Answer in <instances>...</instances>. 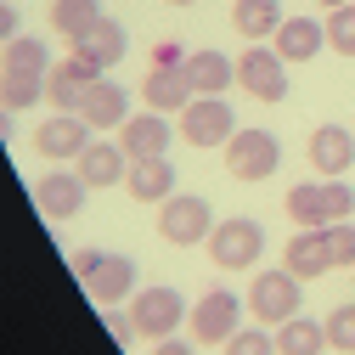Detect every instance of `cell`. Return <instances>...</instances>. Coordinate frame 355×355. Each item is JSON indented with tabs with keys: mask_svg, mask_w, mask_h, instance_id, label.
I'll return each instance as SVG.
<instances>
[{
	"mask_svg": "<svg viewBox=\"0 0 355 355\" xmlns=\"http://www.w3.org/2000/svg\"><path fill=\"white\" fill-rule=\"evenodd\" d=\"M237 85L254 96V102H282L288 96V62L277 57V46H254L237 57Z\"/></svg>",
	"mask_w": 355,
	"mask_h": 355,
	"instance_id": "obj_10",
	"label": "cell"
},
{
	"mask_svg": "<svg viewBox=\"0 0 355 355\" xmlns=\"http://www.w3.org/2000/svg\"><path fill=\"white\" fill-rule=\"evenodd\" d=\"M96 17H102V6H96V0H51V28L68 40V46H73V40L91 28Z\"/></svg>",
	"mask_w": 355,
	"mask_h": 355,
	"instance_id": "obj_27",
	"label": "cell"
},
{
	"mask_svg": "<svg viewBox=\"0 0 355 355\" xmlns=\"http://www.w3.org/2000/svg\"><path fill=\"white\" fill-rule=\"evenodd\" d=\"M327 349V327L310 322V316H293L277 327V355H322Z\"/></svg>",
	"mask_w": 355,
	"mask_h": 355,
	"instance_id": "obj_26",
	"label": "cell"
},
{
	"mask_svg": "<svg viewBox=\"0 0 355 355\" xmlns=\"http://www.w3.org/2000/svg\"><path fill=\"white\" fill-rule=\"evenodd\" d=\"M271 40H277V57L282 62H310L327 46V23H316V17H282V28Z\"/></svg>",
	"mask_w": 355,
	"mask_h": 355,
	"instance_id": "obj_21",
	"label": "cell"
},
{
	"mask_svg": "<svg viewBox=\"0 0 355 355\" xmlns=\"http://www.w3.org/2000/svg\"><path fill=\"white\" fill-rule=\"evenodd\" d=\"M73 277L85 282V293L107 310V304L136 293V259H130V254H107V248H79L73 254Z\"/></svg>",
	"mask_w": 355,
	"mask_h": 355,
	"instance_id": "obj_2",
	"label": "cell"
},
{
	"mask_svg": "<svg viewBox=\"0 0 355 355\" xmlns=\"http://www.w3.org/2000/svg\"><path fill=\"white\" fill-rule=\"evenodd\" d=\"M327 46H333L338 57H355V6H338V12L327 17Z\"/></svg>",
	"mask_w": 355,
	"mask_h": 355,
	"instance_id": "obj_30",
	"label": "cell"
},
{
	"mask_svg": "<svg viewBox=\"0 0 355 355\" xmlns=\"http://www.w3.org/2000/svg\"><path fill=\"white\" fill-rule=\"evenodd\" d=\"M187 327H192V338H198L203 349H209V344H226V338L243 327V299H237L232 288H209V293L192 304Z\"/></svg>",
	"mask_w": 355,
	"mask_h": 355,
	"instance_id": "obj_9",
	"label": "cell"
},
{
	"mask_svg": "<svg viewBox=\"0 0 355 355\" xmlns=\"http://www.w3.org/2000/svg\"><path fill=\"white\" fill-rule=\"evenodd\" d=\"M322 327H327V344H333L338 355H349V349H355V304H333Z\"/></svg>",
	"mask_w": 355,
	"mask_h": 355,
	"instance_id": "obj_29",
	"label": "cell"
},
{
	"mask_svg": "<svg viewBox=\"0 0 355 355\" xmlns=\"http://www.w3.org/2000/svg\"><path fill=\"white\" fill-rule=\"evenodd\" d=\"M34 147L46 158H79L85 147H91V124H85L79 113H51V119H40Z\"/></svg>",
	"mask_w": 355,
	"mask_h": 355,
	"instance_id": "obj_14",
	"label": "cell"
},
{
	"mask_svg": "<svg viewBox=\"0 0 355 355\" xmlns=\"http://www.w3.org/2000/svg\"><path fill=\"white\" fill-rule=\"evenodd\" d=\"M209 232H214V209H209L198 192H175V198L158 203V237H164V243L198 248V243H209Z\"/></svg>",
	"mask_w": 355,
	"mask_h": 355,
	"instance_id": "obj_6",
	"label": "cell"
},
{
	"mask_svg": "<svg viewBox=\"0 0 355 355\" xmlns=\"http://www.w3.org/2000/svg\"><path fill=\"white\" fill-rule=\"evenodd\" d=\"M282 265L299 277V282H310V277H327L333 271V243H327V226L322 232H299V237H288V254H282Z\"/></svg>",
	"mask_w": 355,
	"mask_h": 355,
	"instance_id": "obj_19",
	"label": "cell"
},
{
	"mask_svg": "<svg viewBox=\"0 0 355 355\" xmlns=\"http://www.w3.org/2000/svg\"><path fill=\"white\" fill-rule=\"evenodd\" d=\"M79 175H85V187H119L124 175H130V153L119 147V141H91L79 153Z\"/></svg>",
	"mask_w": 355,
	"mask_h": 355,
	"instance_id": "obj_23",
	"label": "cell"
},
{
	"mask_svg": "<svg viewBox=\"0 0 355 355\" xmlns=\"http://www.w3.org/2000/svg\"><path fill=\"white\" fill-rule=\"evenodd\" d=\"M226 153V169H232V181H271L277 164H282V147L271 130H237V136L220 147Z\"/></svg>",
	"mask_w": 355,
	"mask_h": 355,
	"instance_id": "obj_8",
	"label": "cell"
},
{
	"mask_svg": "<svg viewBox=\"0 0 355 355\" xmlns=\"http://www.w3.org/2000/svg\"><path fill=\"white\" fill-rule=\"evenodd\" d=\"M209 259L220 265V271H248V265L265 254V226L248 214H232V220H214V232H209Z\"/></svg>",
	"mask_w": 355,
	"mask_h": 355,
	"instance_id": "obj_5",
	"label": "cell"
},
{
	"mask_svg": "<svg viewBox=\"0 0 355 355\" xmlns=\"http://www.w3.org/2000/svg\"><path fill=\"white\" fill-rule=\"evenodd\" d=\"M299 277L288 271H259L254 282H248V316L254 322H265V327H282V322H293L299 316Z\"/></svg>",
	"mask_w": 355,
	"mask_h": 355,
	"instance_id": "obj_7",
	"label": "cell"
},
{
	"mask_svg": "<svg viewBox=\"0 0 355 355\" xmlns=\"http://www.w3.org/2000/svg\"><path fill=\"white\" fill-rule=\"evenodd\" d=\"M169 119L158 113V107H147V113H130L124 119V130H119V147L130 153V158H164L169 153Z\"/></svg>",
	"mask_w": 355,
	"mask_h": 355,
	"instance_id": "obj_15",
	"label": "cell"
},
{
	"mask_svg": "<svg viewBox=\"0 0 355 355\" xmlns=\"http://www.w3.org/2000/svg\"><path fill=\"white\" fill-rule=\"evenodd\" d=\"M232 28L248 40V46H254V40H271L282 28V6H277V0H237V6H232Z\"/></svg>",
	"mask_w": 355,
	"mask_h": 355,
	"instance_id": "obj_25",
	"label": "cell"
},
{
	"mask_svg": "<svg viewBox=\"0 0 355 355\" xmlns=\"http://www.w3.org/2000/svg\"><path fill=\"white\" fill-rule=\"evenodd\" d=\"M327 243H333V259H338V265H355V226H349V220L327 226Z\"/></svg>",
	"mask_w": 355,
	"mask_h": 355,
	"instance_id": "obj_31",
	"label": "cell"
},
{
	"mask_svg": "<svg viewBox=\"0 0 355 355\" xmlns=\"http://www.w3.org/2000/svg\"><path fill=\"white\" fill-rule=\"evenodd\" d=\"M102 327L113 333V344H130V338H141V333H136V322H130V310H119V304H107V310H102Z\"/></svg>",
	"mask_w": 355,
	"mask_h": 355,
	"instance_id": "obj_32",
	"label": "cell"
},
{
	"mask_svg": "<svg viewBox=\"0 0 355 355\" xmlns=\"http://www.w3.org/2000/svg\"><path fill=\"white\" fill-rule=\"evenodd\" d=\"M73 113L91 124V130H124V119H130V96H124V85H119V79L96 73L91 85H85V96H79Z\"/></svg>",
	"mask_w": 355,
	"mask_h": 355,
	"instance_id": "obj_12",
	"label": "cell"
},
{
	"mask_svg": "<svg viewBox=\"0 0 355 355\" xmlns=\"http://www.w3.org/2000/svg\"><path fill=\"white\" fill-rule=\"evenodd\" d=\"M355 209V192L344 181H299L288 192V220L299 232H322V226H338V220H349Z\"/></svg>",
	"mask_w": 355,
	"mask_h": 355,
	"instance_id": "obj_3",
	"label": "cell"
},
{
	"mask_svg": "<svg viewBox=\"0 0 355 355\" xmlns=\"http://www.w3.org/2000/svg\"><path fill=\"white\" fill-rule=\"evenodd\" d=\"M169 6H198V0H169Z\"/></svg>",
	"mask_w": 355,
	"mask_h": 355,
	"instance_id": "obj_37",
	"label": "cell"
},
{
	"mask_svg": "<svg viewBox=\"0 0 355 355\" xmlns=\"http://www.w3.org/2000/svg\"><path fill=\"white\" fill-rule=\"evenodd\" d=\"M181 68H187V79H192L198 96H226L232 85H237V62H232L226 51H209V46H203V51H187Z\"/></svg>",
	"mask_w": 355,
	"mask_h": 355,
	"instance_id": "obj_20",
	"label": "cell"
},
{
	"mask_svg": "<svg viewBox=\"0 0 355 355\" xmlns=\"http://www.w3.org/2000/svg\"><path fill=\"white\" fill-rule=\"evenodd\" d=\"M181 136H187L192 147H226V141L237 136L232 102H220V96H192V102L181 107Z\"/></svg>",
	"mask_w": 355,
	"mask_h": 355,
	"instance_id": "obj_11",
	"label": "cell"
},
{
	"mask_svg": "<svg viewBox=\"0 0 355 355\" xmlns=\"http://www.w3.org/2000/svg\"><path fill=\"white\" fill-rule=\"evenodd\" d=\"M153 355H192V344H187V338H158Z\"/></svg>",
	"mask_w": 355,
	"mask_h": 355,
	"instance_id": "obj_35",
	"label": "cell"
},
{
	"mask_svg": "<svg viewBox=\"0 0 355 355\" xmlns=\"http://www.w3.org/2000/svg\"><path fill=\"white\" fill-rule=\"evenodd\" d=\"M6 40H17V12L0 0V46H6Z\"/></svg>",
	"mask_w": 355,
	"mask_h": 355,
	"instance_id": "obj_33",
	"label": "cell"
},
{
	"mask_svg": "<svg viewBox=\"0 0 355 355\" xmlns=\"http://www.w3.org/2000/svg\"><path fill=\"white\" fill-rule=\"evenodd\" d=\"M198 91H192V79L181 62H153V73L141 79V102L158 107V113H175V107H187Z\"/></svg>",
	"mask_w": 355,
	"mask_h": 355,
	"instance_id": "obj_18",
	"label": "cell"
},
{
	"mask_svg": "<svg viewBox=\"0 0 355 355\" xmlns=\"http://www.w3.org/2000/svg\"><path fill=\"white\" fill-rule=\"evenodd\" d=\"M187 299H181V288H169V282H158V288H141V293H130V322H136V333L141 338H175L187 327Z\"/></svg>",
	"mask_w": 355,
	"mask_h": 355,
	"instance_id": "obj_4",
	"label": "cell"
},
{
	"mask_svg": "<svg viewBox=\"0 0 355 355\" xmlns=\"http://www.w3.org/2000/svg\"><path fill=\"white\" fill-rule=\"evenodd\" d=\"M96 73H102V68H96V62H85L79 51L62 57V62H51V73H46V102H57V113H73L79 96H85V85H91Z\"/></svg>",
	"mask_w": 355,
	"mask_h": 355,
	"instance_id": "obj_17",
	"label": "cell"
},
{
	"mask_svg": "<svg viewBox=\"0 0 355 355\" xmlns=\"http://www.w3.org/2000/svg\"><path fill=\"white\" fill-rule=\"evenodd\" d=\"M153 62H187V51L175 40H164V46H153Z\"/></svg>",
	"mask_w": 355,
	"mask_h": 355,
	"instance_id": "obj_34",
	"label": "cell"
},
{
	"mask_svg": "<svg viewBox=\"0 0 355 355\" xmlns=\"http://www.w3.org/2000/svg\"><path fill=\"white\" fill-rule=\"evenodd\" d=\"M310 164H316L327 181H344V169L355 164V130H344V124H316V130H310Z\"/></svg>",
	"mask_w": 355,
	"mask_h": 355,
	"instance_id": "obj_16",
	"label": "cell"
},
{
	"mask_svg": "<svg viewBox=\"0 0 355 355\" xmlns=\"http://www.w3.org/2000/svg\"><path fill=\"white\" fill-rule=\"evenodd\" d=\"M46 73H51L46 40H34V34L6 40V57H0V107L17 113V107L46 102Z\"/></svg>",
	"mask_w": 355,
	"mask_h": 355,
	"instance_id": "obj_1",
	"label": "cell"
},
{
	"mask_svg": "<svg viewBox=\"0 0 355 355\" xmlns=\"http://www.w3.org/2000/svg\"><path fill=\"white\" fill-rule=\"evenodd\" d=\"M85 192H91V187H85L79 169H73V175H68V169H51V175H40V181H34V203H40V214L57 220V226L85 209Z\"/></svg>",
	"mask_w": 355,
	"mask_h": 355,
	"instance_id": "obj_13",
	"label": "cell"
},
{
	"mask_svg": "<svg viewBox=\"0 0 355 355\" xmlns=\"http://www.w3.org/2000/svg\"><path fill=\"white\" fill-rule=\"evenodd\" d=\"M322 6H327V12H338V6H355V0H322Z\"/></svg>",
	"mask_w": 355,
	"mask_h": 355,
	"instance_id": "obj_36",
	"label": "cell"
},
{
	"mask_svg": "<svg viewBox=\"0 0 355 355\" xmlns=\"http://www.w3.org/2000/svg\"><path fill=\"white\" fill-rule=\"evenodd\" d=\"M220 349H226V355H277V333H265V327H237Z\"/></svg>",
	"mask_w": 355,
	"mask_h": 355,
	"instance_id": "obj_28",
	"label": "cell"
},
{
	"mask_svg": "<svg viewBox=\"0 0 355 355\" xmlns=\"http://www.w3.org/2000/svg\"><path fill=\"white\" fill-rule=\"evenodd\" d=\"M73 51H79L85 62H96V68L107 73V68H113V62L124 57V23H113V17L102 12V17L91 23V28H85V34L73 40Z\"/></svg>",
	"mask_w": 355,
	"mask_h": 355,
	"instance_id": "obj_24",
	"label": "cell"
},
{
	"mask_svg": "<svg viewBox=\"0 0 355 355\" xmlns=\"http://www.w3.org/2000/svg\"><path fill=\"white\" fill-rule=\"evenodd\" d=\"M124 187L136 203H164V198H175V164L169 158H130Z\"/></svg>",
	"mask_w": 355,
	"mask_h": 355,
	"instance_id": "obj_22",
	"label": "cell"
}]
</instances>
